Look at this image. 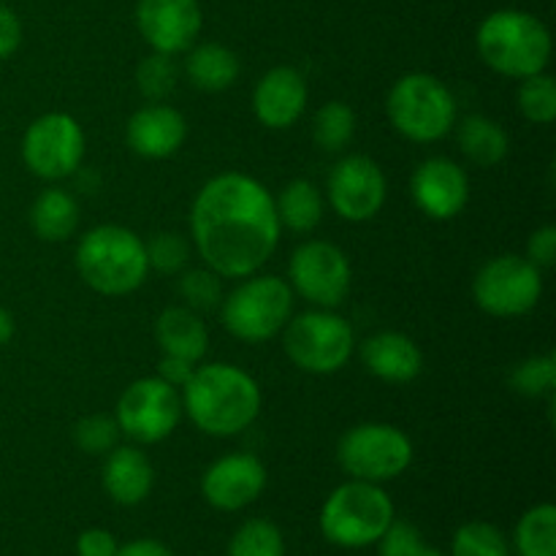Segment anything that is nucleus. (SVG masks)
<instances>
[{
    "instance_id": "1",
    "label": "nucleus",
    "mask_w": 556,
    "mask_h": 556,
    "mask_svg": "<svg viewBox=\"0 0 556 556\" xmlns=\"http://www.w3.org/2000/svg\"><path fill=\"white\" fill-rule=\"evenodd\" d=\"M282 226L275 195L242 172H223L204 182L190 210L195 253L220 277L244 280L275 255Z\"/></svg>"
},
{
    "instance_id": "2",
    "label": "nucleus",
    "mask_w": 556,
    "mask_h": 556,
    "mask_svg": "<svg viewBox=\"0 0 556 556\" xmlns=\"http://www.w3.org/2000/svg\"><path fill=\"white\" fill-rule=\"evenodd\" d=\"M261 405L258 380L226 362L195 367L182 389V413L210 438H233L250 429L261 416Z\"/></svg>"
},
{
    "instance_id": "3",
    "label": "nucleus",
    "mask_w": 556,
    "mask_h": 556,
    "mask_svg": "<svg viewBox=\"0 0 556 556\" xmlns=\"http://www.w3.org/2000/svg\"><path fill=\"white\" fill-rule=\"evenodd\" d=\"M476 47L494 74L521 81L546 71L552 60V30L530 11L500 9L483 16Z\"/></svg>"
},
{
    "instance_id": "4",
    "label": "nucleus",
    "mask_w": 556,
    "mask_h": 556,
    "mask_svg": "<svg viewBox=\"0 0 556 556\" xmlns=\"http://www.w3.org/2000/svg\"><path fill=\"white\" fill-rule=\"evenodd\" d=\"M74 261L85 286L109 299L139 291L150 275L141 237L117 223L90 228L79 239Z\"/></svg>"
},
{
    "instance_id": "5",
    "label": "nucleus",
    "mask_w": 556,
    "mask_h": 556,
    "mask_svg": "<svg viewBox=\"0 0 556 556\" xmlns=\"http://www.w3.org/2000/svg\"><path fill=\"white\" fill-rule=\"evenodd\" d=\"M394 521V503L380 483L348 481L326 497L318 525L329 543L340 548L375 546Z\"/></svg>"
},
{
    "instance_id": "6",
    "label": "nucleus",
    "mask_w": 556,
    "mask_h": 556,
    "mask_svg": "<svg viewBox=\"0 0 556 556\" xmlns=\"http://www.w3.org/2000/svg\"><path fill=\"white\" fill-rule=\"evenodd\" d=\"M223 329L239 342L261 345L280 334L293 315V291L275 275H250L220 302Z\"/></svg>"
},
{
    "instance_id": "7",
    "label": "nucleus",
    "mask_w": 556,
    "mask_h": 556,
    "mask_svg": "<svg viewBox=\"0 0 556 556\" xmlns=\"http://www.w3.org/2000/svg\"><path fill=\"white\" fill-rule=\"evenodd\" d=\"M386 114L400 136L416 144H434L456 125V98L438 76L405 74L394 81L386 101Z\"/></svg>"
},
{
    "instance_id": "8",
    "label": "nucleus",
    "mask_w": 556,
    "mask_h": 556,
    "mask_svg": "<svg viewBox=\"0 0 556 556\" xmlns=\"http://www.w3.org/2000/svg\"><path fill=\"white\" fill-rule=\"evenodd\" d=\"M356 334L342 315L331 309H307L291 315L282 329V351L291 364L309 375H334L351 362Z\"/></svg>"
},
{
    "instance_id": "9",
    "label": "nucleus",
    "mask_w": 556,
    "mask_h": 556,
    "mask_svg": "<svg viewBox=\"0 0 556 556\" xmlns=\"http://www.w3.org/2000/svg\"><path fill=\"white\" fill-rule=\"evenodd\" d=\"M413 443L391 424H358L337 443V462L353 481L386 483L413 465Z\"/></svg>"
},
{
    "instance_id": "10",
    "label": "nucleus",
    "mask_w": 556,
    "mask_h": 556,
    "mask_svg": "<svg viewBox=\"0 0 556 556\" xmlns=\"http://www.w3.org/2000/svg\"><path fill=\"white\" fill-rule=\"evenodd\" d=\"M543 296V275L525 255H497L478 269L472 299L492 318H521Z\"/></svg>"
},
{
    "instance_id": "11",
    "label": "nucleus",
    "mask_w": 556,
    "mask_h": 556,
    "mask_svg": "<svg viewBox=\"0 0 556 556\" xmlns=\"http://www.w3.org/2000/svg\"><path fill=\"white\" fill-rule=\"evenodd\" d=\"M119 432L139 445H155L172 438L182 421V396L157 375L139 378L119 394L114 407Z\"/></svg>"
},
{
    "instance_id": "12",
    "label": "nucleus",
    "mask_w": 556,
    "mask_h": 556,
    "mask_svg": "<svg viewBox=\"0 0 556 556\" xmlns=\"http://www.w3.org/2000/svg\"><path fill=\"white\" fill-rule=\"evenodd\" d=\"M85 130L65 112H47L27 125L22 136V161L38 179L58 182L71 177L85 161Z\"/></svg>"
},
{
    "instance_id": "13",
    "label": "nucleus",
    "mask_w": 556,
    "mask_h": 556,
    "mask_svg": "<svg viewBox=\"0 0 556 556\" xmlns=\"http://www.w3.org/2000/svg\"><path fill=\"white\" fill-rule=\"evenodd\" d=\"M353 269L345 250L324 239L299 244L288 258V286L304 302L320 309H334L351 293Z\"/></svg>"
},
{
    "instance_id": "14",
    "label": "nucleus",
    "mask_w": 556,
    "mask_h": 556,
    "mask_svg": "<svg viewBox=\"0 0 556 556\" xmlns=\"http://www.w3.org/2000/svg\"><path fill=\"white\" fill-rule=\"evenodd\" d=\"M326 195L342 220L367 223L383 210L389 182L378 161L369 155H345L331 166Z\"/></svg>"
},
{
    "instance_id": "15",
    "label": "nucleus",
    "mask_w": 556,
    "mask_h": 556,
    "mask_svg": "<svg viewBox=\"0 0 556 556\" xmlns=\"http://www.w3.org/2000/svg\"><path fill=\"white\" fill-rule=\"evenodd\" d=\"M134 16L147 47L168 58L188 52L204 27L199 0H139Z\"/></svg>"
},
{
    "instance_id": "16",
    "label": "nucleus",
    "mask_w": 556,
    "mask_h": 556,
    "mask_svg": "<svg viewBox=\"0 0 556 556\" xmlns=\"http://www.w3.org/2000/svg\"><path fill=\"white\" fill-rule=\"evenodd\" d=\"M266 489V467L253 454H226L201 476V497L223 514L253 505Z\"/></svg>"
},
{
    "instance_id": "17",
    "label": "nucleus",
    "mask_w": 556,
    "mask_h": 556,
    "mask_svg": "<svg viewBox=\"0 0 556 556\" xmlns=\"http://www.w3.org/2000/svg\"><path fill=\"white\" fill-rule=\"evenodd\" d=\"M410 193L418 210L432 220H454L470 201V177L451 157H427L410 179Z\"/></svg>"
},
{
    "instance_id": "18",
    "label": "nucleus",
    "mask_w": 556,
    "mask_h": 556,
    "mask_svg": "<svg viewBox=\"0 0 556 556\" xmlns=\"http://www.w3.org/2000/svg\"><path fill=\"white\" fill-rule=\"evenodd\" d=\"M125 139L139 157L166 161L182 150L185 139H188V119L166 101L147 103L130 114L128 125H125Z\"/></svg>"
},
{
    "instance_id": "19",
    "label": "nucleus",
    "mask_w": 556,
    "mask_h": 556,
    "mask_svg": "<svg viewBox=\"0 0 556 556\" xmlns=\"http://www.w3.org/2000/svg\"><path fill=\"white\" fill-rule=\"evenodd\" d=\"M307 81L291 65L266 71L253 90V112L261 125L271 130H288L307 109Z\"/></svg>"
},
{
    "instance_id": "20",
    "label": "nucleus",
    "mask_w": 556,
    "mask_h": 556,
    "mask_svg": "<svg viewBox=\"0 0 556 556\" xmlns=\"http://www.w3.org/2000/svg\"><path fill=\"white\" fill-rule=\"evenodd\" d=\"M362 362L378 380L405 386L421 375L424 353L416 340L402 331H380L364 340Z\"/></svg>"
},
{
    "instance_id": "21",
    "label": "nucleus",
    "mask_w": 556,
    "mask_h": 556,
    "mask_svg": "<svg viewBox=\"0 0 556 556\" xmlns=\"http://www.w3.org/2000/svg\"><path fill=\"white\" fill-rule=\"evenodd\" d=\"M101 483L109 497L123 508L144 503L152 492V483H155L150 456L136 445H117L103 459Z\"/></svg>"
},
{
    "instance_id": "22",
    "label": "nucleus",
    "mask_w": 556,
    "mask_h": 556,
    "mask_svg": "<svg viewBox=\"0 0 556 556\" xmlns=\"http://www.w3.org/2000/svg\"><path fill=\"white\" fill-rule=\"evenodd\" d=\"M155 342L163 356H177L199 364L210 351V329L193 309L166 307L155 320Z\"/></svg>"
},
{
    "instance_id": "23",
    "label": "nucleus",
    "mask_w": 556,
    "mask_h": 556,
    "mask_svg": "<svg viewBox=\"0 0 556 556\" xmlns=\"http://www.w3.org/2000/svg\"><path fill=\"white\" fill-rule=\"evenodd\" d=\"M185 74H188L190 85L201 92H223L228 87L237 85L242 65L233 49L226 43L204 41L193 43L188 49V60H185Z\"/></svg>"
},
{
    "instance_id": "24",
    "label": "nucleus",
    "mask_w": 556,
    "mask_h": 556,
    "mask_svg": "<svg viewBox=\"0 0 556 556\" xmlns=\"http://www.w3.org/2000/svg\"><path fill=\"white\" fill-rule=\"evenodd\" d=\"M456 139H459V150L472 166L492 168L508 157L510 139L505 134L503 125L497 119L486 117V114H470L459 123L456 130Z\"/></svg>"
},
{
    "instance_id": "25",
    "label": "nucleus",
    "mask_w": 556,
    "mask_h": 556,
    "mask_svg": "<svg viewBox=\"0 0 556 556\" xmlns=\"http://www.w3.org/2000/svg\"><path fill=\"white\" fill-rule=\"evenodd\" d=\"M79 201L63 188H47L30 206V228L43 242H65L79 228Z\"/></svg>"
},
{
    "instance_id": "26",
    "label": "nucleus",
    "mask_w": 556,
    "mask_h": 556,
    "mask_svg": "<svg viewBox=\"0 0 556 556\" xmlns=\"http://www.w3.org/2000/svg\"><path fill=\"white\" fill-rule=\"evenodd\" d=\"M280 226L293 233H309L324 220V195L309 179H291L275 199Z\"/></svg>"
},
{
    "instance_id": "27",
    "label": "nucleus",
    "mask_w": 556,
    "mask_h": 556,
    "mask_svg": "<svg viewBox=\"0 0 556 556\" xmlns=\"http://www.w3.org/2000/svg\"><path fill=\"white\" fill-rule=\"evenodd\" d=\"M514 546L519 556H556V508L552 503L535 505L521 516Z\"/></svg>"
},
{
    "instance_id": "28",
    "label": "nucleus",
    "mask_w": 556,
    "mask_h": 556,
    "mask_svg": "<svg viewBox=\"0 0 556 556\" xmlns=\"http://www.w3.org/2000/svg\"><path fill=\"white\" fill-rule=\"evenodd\" d=\"M356 136V112L345 101H329L313 117V139L324 152H342Z\"/></svg>"
},
{
    "instance_id": "29",
    "label": "nucleus",
    "mask_w": 556,
    "mask_h": 556,
    "mask_svg": "<svg viewBox=\"0 0 556 556\" xmlns=\"http://www.w3.org/2000/svg\"><path fill=\"white\" fill-rule=\"evenodd\" d=\"M228 556H286V538L269 519H250L228 541Z\"/></svg>"
},
{
    "instance_id": "30",
    "label": "nucleus",
    "mask_w": 556,
    "mask_h": 556,
    "mask_svg": "<svg viewBox=\"0 0 556 556\" xmlns=\"http://www.w3.org/2000/svg\"><path fill=\"white\" fill-rule=\"evenodd\" d=\"M516 101H519V112L527 123L532 125H552L556 119V81L552 74L541 71V74H532L527 79H521L519 92H516Z\"/></svg>"
},
{
    "instance_id": "31",
    "label": "nucleus",
    "mask_w": 556,
    "mask_h": 556,
    "mask_svg": "<svg viewBox=\"0 0 556 556\" xmlns=\"http://www.w3.org/2000/svg\"><path fill=\"white\" fill-rule=\"evenodd\" d=\"M451 556H510V543L489 521H467L456 530Z\"/></svg>"
},
{
    "instance_id": "32",
    "label": "nucleus",
    "mask_w": 556,
    "mask_h": 556,
    "mask_svg": "<svg viewBox=\"0 0 556 556\" xmlns=\"http://www.w3.org/2000/svg\"><path fill=\"white\" fill-rule=\"evenodd\" d=\"M177 63H174V58H168V54L152 52L150 58H144L136 65V87H139V92L150 103L166 101V98L177 90Z\"/></svg>"
},
{
    "instance_id": "33",
    "label": "nucleus",
    "mask_w": 556,
    "mask_h": 556,
    "mask_svg": "<svg viewBox=\"0 0 556 556\" xmlns=\"http://www.w3.org/2000/svg\"><path fill=\"white\" fill-rule=\"evenodd\" d=\"M179 296L185 299V307L193 313H212L223 302V277L212 269H185L179 271Z\"/></svg>"
},
{
    "instance_id": "34",
    "label": "nucleus",
    "mask_w": 556,
    "mask_h": 556,
    "mask_svg": "<svg viewBox=\"0 0 556 556\" xmlns=\"http://www.w3.org/2000/svg\"><path fill=\"white\" fill-rule=\"evenodd\" d=\"M510 389L519 391L521 396H552L556 389V356H532L521 362L519 367L510 372Z\"/></svg>"
},
{
    "instance_id": "35",
    "label": "nucleus",
    "mask_w": 556,
    "mask_h": 556,
    "mask_svg": "<svg viewBox=\"0 0 556 556\" xmlns=\"http://www.w3.org/2000/svg\"><path fill=\"white\" fill-rule=\"evenodd\" d=\"M119 427L114 421V416H103V413H96V416H85L81 421H76L74 438L76 448L85 451L90 456H106L109 451L119 445Z\"/></svg>"
},
{
    "instance_id": "36",
    "label": "nucleus",
    "mask_w": 556,
    "mask_h": 556,
    "mask_svg": "<svg viewBox=\"0 0 556 556\" xmlns=\"http://www.w3.org/2000/svg\"><path fill=\"white\" fill-rule=\"evenodd\" d=\"M147 250V264L150 269L161 271V275H179V271L188 269L190 261V244L188 239L179 237L174 231H161L144 242Z\"/></svg>"
},
{
    "instance_id": "37",
    "label": "nucleus",
    "mask_w": 556,
    "mask_h": 556,
    "mask_svg": "<svg viewBox=\"0 0 556 556\" xmlns=\"http://www.w3.org/2000/svg\"><path fill=\"white\" fill-rule=\"evenodd\" d=\"M375 546H378V556H413L424 546V538L410 521L394 519Z\"/></svg>"
},
{
    "instance_id": "38",
    "label": "nucleus",
    "mask_w": 556,
    "mask_h": 556,
    "mask_svg": "<svg viewBox=\"0 0 556 556\" xmlns=\"http://www.w3.org/2000/svg\"><path fill=\"white\" fill-rule=\"evenodd\" d=\"M525 258L532 261L538 269H548L556 264V226H541L530 233Z\"/></svg>"
},
{
    "instance_id": "39",
    "label": "nucleus",
    "mask_w": 556,
    "mask_h": 556,
    "mask_svg": "<svg viewBox=\"0 0 556 556\" xmlns=\"http://www.w3.org/2000/svg\"><path fill=\"white\" fill-rule=\"evenodd\" d=\"M117 538L109 530H85L76 538V556H117Z\"/></svg>"
},
{
    "instance_id": "40",
    "label": "nucleus",
    "mask_w": 556,
    "mask_h": 556,
    "mask_svg": "<svg viewBox=\"0 0 556 556\" xmlns=\"http://www.w3.org/2000/svg\"><path fill=\"white\" fill-rule=\"evenodd\" d=\"M22 43V22L5 3H0V60L11 58Z\"/></svg>"
},
{
    "instance_id": "41",
    "label": "nucleus",
    "mask_w": 556,
    "mask_h": 556,
    "mask_svg": "<svg viewBox=\"0 0 556 556\" xmlns=\"http://www.w3.org/2000/svg\"><path fill=\"white\" fill-rule=\"evenodd\" d=\"M195 364L185 362V358H177V356H161V362H157V378L166 380L168 386H174V389H185V383L190 380V375H193Z\"/></svg>"
},
{
    "instance_id": "42",
    "label": "nucleus",
    "mask_w": 556,
    "mask_h": 556,
    "mask_svg": "<svg viewBox=\"0 0 556 556\" xmlns=\"http://www.w3.org/2000/svg\"><path fill=\"white\" fill-rule=\"evenodd\" d=\"M117 556H174V554L166 543L155 541V538H139V541H130L125 543V546H119Z\"/></svg>"
},
{
    "instance_id": "43",
    "label": "nucleus",
    "mask_w": 556,
    "mask_h": 556,
    "mask_svg": "<svg viewBox=\"0 0 556 556\" xmlns=\"http://www.w3.org/2000/svg\"><path fill=\"white\" fill-rule=\"evenodd\" d=\"M11 337H14V318H11L9 309L0 304V348L9 345Z\"/></svg>"
},
{
    "instance_id": "44",
    "label": "nucleus",
    "mask_w": 556,
    "mask_h": 556,
    "mask_svg": "<svg viewBox=\"0 0 556 556\" xmlns=\"http://www.w3.org/2000/svg\"><path fill=\"white\" fill-rule=\"evenodd\" d=\"M413 556H445V554H443V552H438V548H432V546H427V543H424V546L418 548V552L413 554Z\"/></svg>"
}]
</instances>
